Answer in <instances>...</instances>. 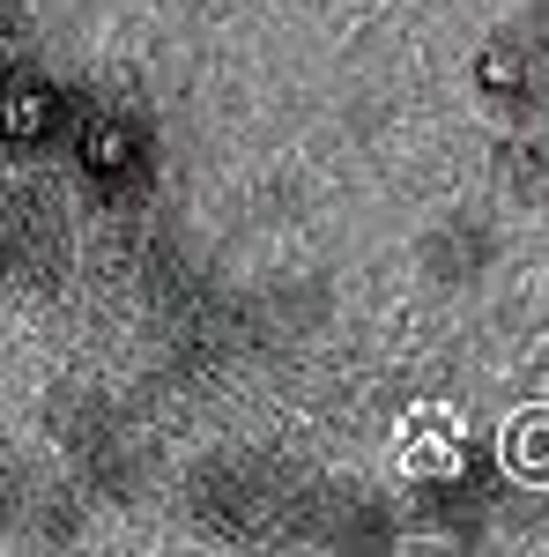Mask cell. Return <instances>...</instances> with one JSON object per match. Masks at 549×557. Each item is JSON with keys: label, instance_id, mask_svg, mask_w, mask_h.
I'll return each mask as SVG.
<instances>
[{"label": "cell", "instance_id": "obj_2", "mask_svg": "<svg viewBox=\"0 0 549 557\" xmlns=\"http://www.w3.org/2000/svg\"><path fill=\"white\" fill-rule=\"evenodd\" d=\"M52 446L67 454V475L83 483L89 498H112V506H134L141 483H149V446L134 417L97 394V386H67L52 394Z\"/></svg>", "mask_w": 549, "mask_h": 557}, {"label": "cell", "instance_id": "obj_11", "mask_svg": "<svg viewBox=\"0 0 549 557\" xmlns=\"http://www.w3.org/2000/svg\"><path fill=\"white\" fill-rule=\"evenodd\" d=\"M38 475L45 469H30L23 454H0V535H8V543L23 535V513H30V498H38Z\"/></svg>", "mask_w": 549, "mask_h": 557}, {"label": "cell", "instance_id": "obj_7", "mask_svg": "<svg viewBox=\"0 0 549 557\" xmlns=\"http://www.w3.org/2000/svg\"><path fill=\"white\" fill-rule=\"evenodd\" d=\"M67 209L45 186H8L0 194V290H60L67 283Z\"/></svg>", "mask_w": 549, "mask_h": 557}, {"label": "cell", "instance_id": "obj_6", "mask_svg": "<svg viewBox=\"0 0 549 557\" xmlns=\"http://www.w3.org/2000/svg\"><path fill=\"white\" fill-rule=\"evenodd\" d=\"M467 97L498 127H535L549 112V38L527 23H498L467 52Z\"/></svg>", "mask_w": 549, "mask_h": 557}, {"label": "cell", "instance_id": "obj_9", "mask_svg": "<svg viewBox=\"0 0 549 557\" xmlns=\"http://www.w3.org/2000/svg\"><path fill=\"white\" fill-rule=\"evenodd\" d=\"M490 194L512 209H542L549 201V141L535 127H498L490 141Z\"/></svg>", "mask_w": 549, "mask_h": 557}, {"label": "cell", "instance_id": "obj_4", "mask_svg": "<svg viewBox=\"0 0 549 557\" xmlns=\"http://www.w3.org/2000/svg\"><path fill=\"white\" fill-rule=\"evenodd\" d=\"M498 506H506V461H498L490 438H461L438 469L409 475V520H416L423 535L461 543V550H475L490 535Z\"/></svg>", "mask_w": 549, "mask_h": 557}, {"label": "cell", "instance_id": "obj_1", "mask_svg": "<svg viewBox=\"0 0 549 557\" xmlns=\"http://www.w3.org/2000/svg\"><path fill=\"white\" fill-rule=\"evenodd\" d=\"M67 172H75V194L89 209H141L164 178V134L141 104H120V97H83L75 127H67Z\"/></svg>", "mask_w": 549, "mask_h": 557}, {"label": "cell", "instance_id": "obj_13", "mask_svg": "<svg viewBox=\"0 0 549 557\" xmlns=\"http://www.w3.org/2000/svg\"><path fill=\"white\" fill-rule=\"evenodd\" d=\"M520 23H527V30H542V38H549V0H527V8H520Z\"/></svg>", "mask_w": 549, "mask_h": 557}, {"label": "cell", "instance_id": "obj_12", "mask_svg": "<svg viewBox=\"0 0 549 557\" xmlns=\"http://www.w3.org/2000/svg\"><path fill=\"white\" fill-rule=\"evenodd\" d=\"M30 38V0H0V52H23Z\"/></svg>", "mask_w": 549, "mask_h": 557}, {"label": "cell", "instance_id": "obj_3", "mask_svg": "<svg viewBox=\"0 0 549 557\" xmlns=\"http://www.w3.org/2000/svg\"><path fill=\"white\" fill-rule=\"evenodd\" d=\"M290 483L297 475H283L275 461H260V454H209V461L186 469L178 506L215 543H275V520H283Z\"/></svg>", "mask_w": 549, "mask_h": 557}, {"label": "cell", "instance_id": "obj_5", "mask_svg": "<svg viewBox=\"0 0 549 557\" xmlns=\"http://www.w3.org/2000/svg\"><path fill=\"white\" fill-rule=\"evenodd\" d=\"M83 89L30 52H0V164H45L67 149Z\"/></svg>", "mask_w": 549, "mask_h": 557}, {"label": "cell", "instance_id": "obj_8", "mask_svg": "<svg viewBox=\"0 0 549 557\" xmlns=\"http://www.w3.org/2000/svg\"><path fill=\"white\" fill-rule=\"evenodd\" d=\"M498 260H506V223H498V209H453L416 238V275L438 298L483 290Z\"/></svg>", "mask_w": 549, "mask_h": 557}, {"label": "cell", "instance_id": "obj_10", "mask_svg": "<svg viewBox=\"0 0 549 557\" xmlns=\"http://www.w3.org/2000/svg\"><path fill=\"white\" fill-rule=\"evenodd\" d=\"M89 528V491L75 475H38V498H30V513H23V550H67V543H83Z\"/></svg>", "mask_w": 549, "mask_h": 557}]
</instances>
